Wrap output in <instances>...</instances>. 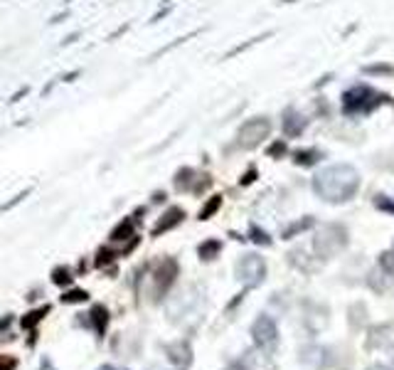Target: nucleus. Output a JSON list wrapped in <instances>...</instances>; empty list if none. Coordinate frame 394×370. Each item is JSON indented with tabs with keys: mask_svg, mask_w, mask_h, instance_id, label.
Wrapping results in <instances>:
<instances>
[{
	"mask_svg": "<svg viewBox=\"0 0 394 370\" xmlns=\"http://www.w3.org/2000/svg\"><path fill=\"white\" fill-rule=\"evenodd\" d=\"M313 190L321 200L325 203H340L353 200L360 190V173L353 165L338 163L330 168H323L316 178H313Z\"/></svg>",
	"mask_w": 394,
	"mask_h": 370,
	"instance_id": "obj_1",
	"label": "nucleus"
},
{
	"mask_svg": "<svg viewBox=\"0 0 394 370\" xmlns=\"http://www.w3.org/2000/svg\"><path fill=\"white\" fill-rule=\"evenodd\" d=\"M387 102H389L387 94L372 89L367 84H358L343 94V111H345V116H364L372 114V111L380 109Z\"/></svg>",
	"mask_w": 394,
	"mask_h": 370,
	"instance_id": "obj_2",
	"label": "nucleus"
},
{
	"mask_svg": "<svg viewBox=\"0 0 394 370\" xmlns=\"http://www.w3.org/2000/svg\"><path fill=\"white\" fill-rule=\"evenodd\" d=\"M178 272H180V267L173 257H163V259H158L156 264L150 267V277H148V299L150 301L158 303L170 294L175 279H178Z\"/></svg>",
	"mask_w": 394,
	"mask_h": 370,
	"instance_id": "obj_3",
	"label": "nucleus"
},
{
	"mask_svg": "<svg viewBox=\"0 0 394 370\" xmlns=\"http://www.w3.org/2000/svg\"><path fill=\"white\" fill-rule=\"evenodd\" d=\"M301 363L313 370H350V358L340 348L305 346L301 351Z\"/></svg>",
	"mask_w": 394,
	"mask_h": 370,
	"instance_id": "obj_4",
	"label": "nucleus"
},
{
	"mask_svg": "<svg viewBox=\"0 0 394 370\" xmlns=\"http://www.w3.org/2000/svg\"><path fill=\"white\" fill-rule=\"evenodd\" d=\"M347 244V232L343 224H325L316 237H313V252L321 262L330 259L338 252H343Z\"/></svg>",
	"mask_w": 394,
	"mask_h": 370,
	"instance_id": "obj_5",
	"label": "nucleus"
},
{
	"mask_svg": "<svg viewBox=\"0 0 394 370\" xmlns=\"http://www.w3.org/2000/svg\"><path fill=\"white\" fill-rule=\"evenodd\" d=\"M237 279L244 284V289H254L266 279V262L259 255H244L237 262Z\"/></svg>",
	"mask_w": 394,
	"mask_h": 370,
	"instance_id": "obj_6",
	"label": "nucleus"
},
{
	"mask_svg": "<svg viewBox=\"0 0 394 370\" xmlns=\"http://www.w3.org/2000/svg\"><path fill=\"white\" fill-rule=\"evenodd\" d=\"M251 338H254V346L264 348V351L274 353L279 346V326L271 316L262 314L257 316V321L251 323Z\"/></svg>",
	"mask_w": 394,
	"mask_h": 370,
	"instance_id": "obj_7",
	"label": "nucleus"
},
{
	"mask_svg": "<svg viewBox=\"0 0 394 370\" xmlns=\"http://www.w3.org/2000/svg\"><path fill=\"white\" fill-rule=\"evenodd\" d=\"M237 370H279V365H276L274 356H271L269 351H264V348H249V351H244L242 356H239L237 365H234Z\"/></svg>",
	"mask_w": 394,
	"mask_h": 370,
	"instance_id": "obj_8",
	"label": "nucleus"
},
{
	"mask_svg": "<svg viewBox=\"0 0 394 370\" xmlns=\"http://www.w3.org/2000/svg\"><path fill=\"white\" fill-rule=\"evenodd\" d=\"M271 134V124L266 122V119H251V122H246L244 126L239 128V146L244 148H254L259 146L264 139H269Z\"/></svg>",
	"mask_w": 394,
	"mask_h": 370,
	"instance_id": "obj_9",
	"label": "nucleus"
},
{
	"mask_svg": "<svg viewBox=\"0 0 394 370\" xmlns=\"http://www.w3.org/2000/svg\"><path fill=\"white\" fill-rule=\"evenodd\" d=\"M167 353V360H170V365L178 370H187L192 365V346H190V340H175V343H170V346L165 348Z\"/></svg>",
	"mask_w": 394,
	"mask_h": 370,
	"instance_id": "obj_10",
	"label": "nucleus"
},
{
	"mask_svg": "<svg viewBox=\"0 0 394 370\" xmlns=\"http://www.w3.org/2000/svg\"><path fill=\"white\" fill-rule=\"evenodd\" d=\"M394 346V323H380L367 336V351H387Z\"/></svg>",
	"mask_w": 394,
	"mask_h": 370,
	"instance_id": "obj_11",
	"label": "nucleus"
},
{
	"mask_svg": "<svg viewBox=\"0 0 394 370\" xmlns=\"http://www.w3.org/2000/svg\"><path fill=\"white\" fill-rule=\"evenodd\" d=\"M303 321L311 334H321L323 328L328 326V309H325V306H318V303H308V306H305Z\"/></svg>",
	"mask_w": 394,
	"mask_h": 370,
	"instance_id": "obj_12",
	"label": "nucleus"
},
{
	"mask_svg": "<svg viewBox=\"0 0 394 370\" xmlns=\"http://www.w3.org/2000/svg\"><path fill=\"white\" fill-rule=\"evenodd\" d=\"M185 220V210L183 207H170V210H165V213L161 215V220L156 222V227L150 230V235L153 237H161L163 232H167V230H175L180 222Z\"/></svg>",
	"mask_w": 394,
	"mask_h": 370,
	"instance_id": "obj_13",
	"label": "nucleus"
},
{
	"mask_svg": "<svg viewBox=\"0 0 394 370\" xmlns=\"http://www.w3.org/2000/svg\"><path fill=\"white\" fill-rule=\"evenodd\" d=\"M108 321H111V314H108V309L104 306V303H96V306H91L89 323H91V328L96 331V336H99V338H104V336H106Z\"/></svg>",
	"mask_w": 394,
	"mask_h": 370,
	"instance_id": "obj_14",
	"label": "nucleus"
},
{
	"mask_svg": "<svg viewBox=\"0 0 394 370\" xmlns=\"http://www.w3.org/2000/svg\"><path fill=\"white\" fill-rule=\"evenodd\" d=\"M288 259H291L293 267H299L301 272H305V274H313L321 269V262H316V255L305 257V249H293L291 255H288Z\"/></svg>",
	"mask_w": 394,
	"mask_h": 370,
	"instance_id": "obj_15",
	"label": "nucleus"
},
{
	"mask_svg": "<svg viewBox=\"0 0 394 370\" xmlns=\"http://www.w3.org/2000/svg\"><path fill=\"white\" fill-rule=\"evenodd\" d=\"M195 170L192 168H183V170H178V176H175V190H180V193H195Z\"/></svg>",
	"mask_w": 394,
	"mask_h": 370,
	"instance_id": "obj_16",
	"label": "nucleus"
},
{
	"mask_svg": "<svg viewBox=\"0 0 394 370\" xmlns=\"http://www.w3.org/2000/svg\"><path fill=\"white\" fill-rule=\"evenodd\" d=\"M49 306H40V309H32V311H27V314L23 316V319H20V326L25 328V331H30V328H35L37 323L42 321V319H45V316L49 314Z\"/></svg>",
	"mask_w": 394,
	"mask_h": 370,
	"instance_id": "obj_17",
	"label": "nucleus"
},
{
	"mask_svg": "<svg viewBox=\"0 0 394 370\" xmlns=\"http://www.w3.org/2000/svg\"><path fill=\"white\" fill-rule=\"evenodd\" d=\"M220 252H222V242H220V240H205V242L197 247V255H200V259H202V262L215 259Z\"/></svg>",
	"mask_w": 394,
	"mask_h": 370,
	"instance_id": "obj_18",
	"label": "nucleus"
},
{
	"mask_svg": "<svg viewBox=\"0 0 394 370\" xmlns=\"http://www.w3.org/2000/svg\"><path fill=\"white\" fill-rule=\"evenodd\" d=\"M74 281V274H72V269L69 267H57L52 272V284H57V286H69Z\"/></svg>",
	"mask_w": 394,
	"mask_h": 370,
	"instance_id": "obj_19",
	"label": "nucleus"
},
{
	"mask_svg": "<svg viewBox=\"0 0 394 370\" xmlns=\"http://www.w3.org/2000/svg\"><path fill=\"white\" fill-rule=\"evenodd\" d=\"M131 235H133V224H131V220L126 218L124 222L111 232V242H121V240H126V237H131Z\"/></svg>",
	"mask_w": 394,
	"mask_h": 370,
	"instance_id": "obj_20",
	"label": "nucleus"
},
{
	"mask_svg": "<svg viewBox=\"0 0 394 370\" xmlns=\"http://www.w3.org/2000/svg\"><path fill=\"white\" fill-rule=\"evenodd\" d=\"M220 207H222V195H215V198H212L209 203H205V207L200 210V220H209L217 210H220Z\"/></svg>",
	"mask_w": 394,
	"mask_h": 370,
	"instance_id": "obj_21",
	"label": "nucleus"
},
{
	"mask_svg": "<svg viewBox=\"0 0 394 370\" xmlns=\"http://www.w3.org/2000/svg\"><path fill=\"white\" fill-rule=\"evenodd\" d=\"M296 163H301V165H313V163H318L321 161V151H299L296 153V158H293Z\"/></svg>",
	"mask_w": 394,
	"mask_h": 370,
	"instance_id": "obj_22",
	"label": "nucleus"
},
{
	"mask_svg": "<svg viewBox=\"0 0 394 370\" xmlns=\"http://www.w3.org/2000/svg\"><path fill=\"white\" fill-rule=\"evenodd\" d=\"M89 301V294L84 292V289H72V292H67L62 297V303H84Z\"/></svg>",
	"mask_w": 394,
	"mask_h": 370,
	"instance_id": "obj_23",
	"label": "nucleus"
},
{
	"mask_svg": "<svg viewBox=\"0 0 394 370\" xmlns=\"http://www.w3.org/2000/svg\"><path fill=\"white\" fill-rule=\"evenodd\" d=\"M313 224V220L308 218V220H303V222H299V224H291V227H286V230H283V240H291L293 235H299V232H303L305 227H311Z\"/></svg>",
	"mask_w": 394,
	"mask_h": 370,
	"instance_id": "obj_24",
	"label": "nucleus"
},
{
	"mask_svg": "<svg viewBox=\"0 0 394 370\" xmlns=\"http://www.w3.org/2000/svg\"><path fill=\"white\" fill-rule=\"evenodd\" d=\"M114 257H116V252H108L106 247H102V249H99V255H96V267H104V264H108Z\"/></svg>",
	"mask_w": 394,
	"mask_h": 370,
	"instance_id": "obj_25",
	"label": "nucleus"
},
{
	"mask_svg": "<svg viewBox=\"0 0 394 370\" xmlns=\"http://www.w3.org/2000/svg\"><path fill=\"white\" fill-rule=\"evenodd\" d=\"M18 368V358L15 356H0V370H15Z\"/></svg>",
	"mask_w": 394,
	"mask_h": 370,
	"instance_id": "obj_26",
	"label": "nucleus"
},
{
	"mask_svg": "<svg viewBox=\"0 0 394 370\" xmlns=\"http://www.w3.org/2000/svg\"><path fill=\"white\" fill-rule=\"evenodd\" d=\"M251 235H254V237H251V240H254V242H262V244H269V242H271L269 237L264 235L262 230H257V227H251Z\"/></svg>",
	"mask_w": 394,
	"mask_h": 370,
	"instance_id": "obj_27",
	"label": "nucleus"
},
{
	"mask_svg": "<svg viewBox=\"0 0 394 370\" xmlns=\"http://www.w3.org/2000/svg\"><path fill=\"white\" fill-rule=\"evenodd\" d=\"M10 323H12V316H3V319H0V331H5Z\"/></svg>",
	"mask_w": 394,
	"mask_h": 370,
	"instance_id": "obj_28",
	"label": "nucleus"
},
{
	"mask_svg": "<svg viewBox=\"0 0 394 370\" xmlns=\"http://www.w3.org/2000/svg\"><path fill=\"white\" fill-rule=\"evenodd\" d=\"M283 143H279V146H271V156H281V153H283Z\"/></svg>",
	"mask_w": 394,
	"mask_h": 370,
	"instance_id": "obj_29",
	"label": "nucleus"
},
{
	"mask_svg": "<svg viewBox=\"0 0 394 370\" xmlns=\"http://www.w3.org/2000/svg\"><path fill=\"white\" fill-rule=\"evenodd\" d=\"M42 370H49V360H47V358L42 360ZM52 370H54V368H52Z\"/></svg>",
	"mask_w": 394,
	"mask_h": 370,
	"instance_id": "obj_30",
	"label": "nucleus"
},
{
	"mask_svg": "<svg viewBox=\"0 0 394 370\" xmlns=\"http://www.w3.org/2000/svg\"><path fill=\"white\" fill-rule=\"evenodd\" d=\"M96 370H116L114 365H102V368H96Z\"/></svg>",
	"mask_w": 394,
	"mask_h": 370,
	"instance_id": "obj_31",
	"label": "nucleus"
},
{
	"mask_svg": "<svg viewBox=\"0 0 394 370\" xmlns=\"http://www.w3.org/2000/svg\"><path fill=\"white\" fill-rule=\"evenodd\" d=\"M370 370H387V368H382V365H377V368H370Z\"/></svg>",
	"mask_w": 394,
	"mask_h": 370,
	"instance_id": "obj_32",
	"label": "nucleus"
},
{
	"mask_svg": "<svg viewBox=\"0 0 394 370\" xmlns=\"http://www.w3.org/2000/svg\"><path fill=\"white\" fill-rule=\"evenodd\" d=\"M173 370H178V368H173Z\"/></svg>",
	"mask_w": 394,
	"mask_h": 370,
	"instance_id": "obj_33",
	"label": "nucleus"
}]
</instances>
